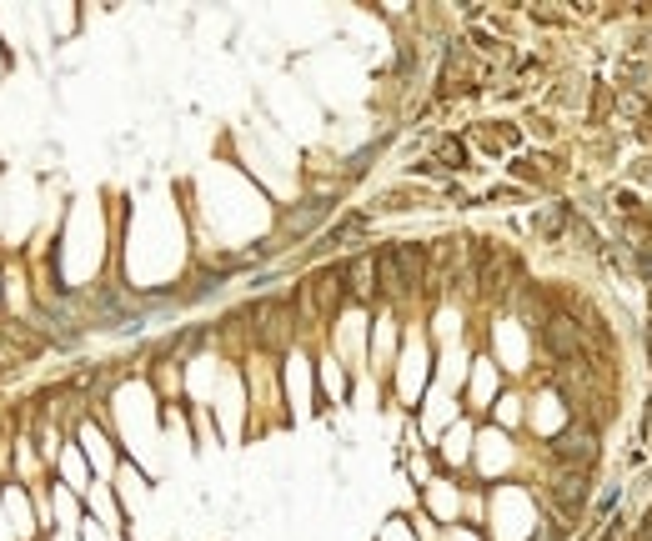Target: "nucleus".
Here are the masks:
<instances>
[{
	"label": "nucleus",
	"mask_w": 652,
	"mask_h": 541,
	"mask_svg": "<svg viewBox=\"0 0 652 541\" xmlns=\"http://www.w3.org/2000/svg\"><path fill=\"white\" fill-rule=\"evenodd\" d=\"M422 266H427V256L417 246H387L382 261H377V276H382L387 291H412L417 276H422Z\"/></svg>",
	"instance_id": "nucleus-1"
},
{
	"label": "nucleus",
	"mask_w": 652,
	"mask_h": 541,
	"mask_svg": "<svg viewBox=\"0 0 652 541\" xmlns=\"http://www.w3.org/2000/svg\"><path fill=\"white\" fill-rule=\"evenodd\" d=\"M552 456L567 461V466H592L597 441H592V431H562V436L552 441Z\"/></svg>",
	"instance_id": "nucleus-2"
},
{
	"label": "nucleus",
	"mask_w": 652,
	"mask_h": 541,
	"mask_svg": "<svg viewBox=\"0 0 652 541\" xmlns=\"http://www.w3.org/2000/svg\"><path fill=\"white\" fill-rule=\"evenodd\" d=\"M552 501H557V511H562L567 521H577V516H582V506H587V486H582V476L557 481V486H552Z\"/></svg>",
	"instance_id": "nucleus-3"
},
{
	"label": "nucleus",
	"mask_w": 652,
	"mask_h": 541,
	"mask_svg": "<svg viewBox=\"0 0 652 541\" xmlns=\"http://www.w3.org/2000/svg\"><path fill=\"white\" fill-rule=\"evenodd\" d=\"M547 351H552L557 361H572V356H582V346H577L572 326H547Z\"/></svg>",
	"instance_id": "nucleus-4"
},
{
	"label": "nucleus",
	"mask_w": 652,
	"mask_h": 541,
	"mask_svg": "<svg viewBox=\"0 0 652 541\" xmlns=\"http://www.w3.org/2000/svg\"><path fill=\"white\" fill-rule=\"evenodd\" d=\"M567 226H572V211H567V206H552V211L537 216V236H547V241H557Z\"/></svg>",
	"instance_id": "nucleus-5"
},
{
	"label": "nucleus",
	"mask_w": 652,
	"mask_h": 541,
	"mask_svg": "<svg viewBox=\"0 0 652 541\" xmlns=\"http://www.w3.org/2000/svg\"><path fill=\"white\" fill-rule=\"evenodd\" d=\"M362 231H367V216H347L342 226H332V231L321 236V251H326V246H342V241H352V236H362Z\"/></svg>",
	"instance_id": "nucleus-6"
},
{
	"label": "nucleus",
	"mask_w": 652,
	"mask_h": 541,
	"mask_svg": "<svg viewBox=\"0 0 652 541\" xmlns=\"http://www.w3.org/2000/svg\"><path fill=\"white\" fill-rule=\"evenodd\" d=\"M462 161H467V151H462L457 141H447V146L437 151V161H432V166H462Z\"/></svg>",
	"instance_id": "nucleus-7"
}]
</instances>
